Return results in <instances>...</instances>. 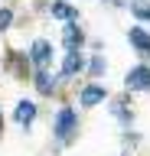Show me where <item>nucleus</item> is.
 Returning a JSON list of instances; mask_svg holds the SVG:
<instances>
[{"label": "nucleus", "instance_id": "obj_2", "mask_svg": "<svg viewBox=\"0 0 150 156\" xmlns=\"http://www.w3.org/2000/svg\"><path fill=\"white\" fill-rule=\"evenodd\" d=\"M124 85H127L130 91H150V68H147V65L130 68L127 78H124Z\"/></svg>", "mask_w": 150, "mask_h": 156}, {"label": "nucleus", "instance_id": "obj_7", "mask_svg": "<svg viewBox=\"0 0 150 156\" xmlns=\"http://www.w3.org/2000/svg\"><path fill=\"white\" fill-rule=\"evenodd\" d=\"M62 42H65V49H79L82 46V29L75 26V23H65V26H62Z\"/></svg>", "mask_w": 150, "mask_h": 156}, {"label": "nucleus", "instance_id": "obj_9", "mask_svg": "<svg viewBox=\"0 0 150 156\" xmlns=\"http://www.w3.org/2000/svg\"><path fill=\"white\" fill-rule=\"evenodd\" d=\"M36 88H39L42 94H52L56 91V78H49V72H39L36 75Z\"/></svg>", "mask_w": 150, "mask_h": 156}, {"label": "nucleus", "instance_id": "obj_1", "mask_svg": "<svg viewBox=\"0 0 150 156\" xmlns=\"http://www.w3.org/2000/svg\"><path fill=\"white\" fill-rule=\"evenodd\" d=\"M75 127H79V117H75V111L72 107H62L59 117H56V140H72V133H75Z\"/></svg>", "mask_w": 150, "mask_h": 156}, {"label": "nucleus", "instance_id": "obj_12", "mask_svg": "<svg viewBox=\"0 0 150 156\" xmlns=\"http://www.w3.org/2000/svg\"><path fill=\"white\" fill-rule=\"evenodd\" d=\"M104 68H108V62H104V55H95V58H91V75H101Z\"/></svg>", "mask_w": 150, "mask_h": 156}, {"label": "nucleus", "instance_id": "obj_8", "mask_svg": "<svg viewBox=\"0 0 150 156\" xmlns=\"http://www.w3.org/2000/svg\"><path fill=\"white\" fill-rule=\"evenodd\" d=\"M127 42L137 49V52H150V36H147V29H140V26H134L127 33Z\"/></svg>", "mask_w": 150, "mask_h": 156}, {"label": "nucleus", "instance_id": "obj_11", "mask_svg": "<svg viewBox=\"0 0 150 156\" xmlns=\"http://www.w3.org/2000/svg\"><path fill=\"white\" fill-rule=\"evenodd\" d=\"M130 13L137 20H150V3H130Z\"/></svg>", "mask_w": 150, "mask_h": 156}, {"label": "nucleus", "instance_id": "obj_13", "mask_svg": "<svg viewBox=\"0 0 150 156\" xmlns=\"http://www.w3.org/2000/svg\"><path fill=\"white\" fill-rule=\"evenodd\" d=\"M10 20H13L10 10H0V29H7V26H10Z\"/></svg>", "mask_w": 150, "mask_h": 156}, {"label": "nucleus", "instance_id": "obj_5", "mask_svg": "<svg viewBox=\"0 0 150 156\" xmlns=\"http://www.w3.org/2000/svg\"><path fill=\"white\" fill-rule=\"evenodd\" d=\"M82 65H85V62H82V52H79V49H72V52H65V62H62V75H65V78L79 75V72H82Z\"/></svg>", "mask_w": 150, "mask_h": 156}, {"label": "nucleus", "instance_id": "obj_4", "mask_svg": "<svg viewBox=\"0 0 150 156\" xmlns=\"http://www.w3.org/2000/svg\"><path fill=\"white\" fill-rule=\"evenodd\" d=\"M13 117H16V124H20V127H30L33 120H36V104H33V101H20L16 111H13Z\"/></svg>", "mask_w": 150, "mask_h": 156}, {"label": "nucleus", "instance_id": "obj_3", "mask_svg": "<svg viewBox=\"0 0 150 156\" xmlns=\"http://www.w3.org/2000/svg\"><path fill=\"white\" fill-rule=\"evenodd\" d=\"M104 98H108V91H104V88H101V85H88V88H82L79 101H82V104H85V107H95V104H101Z\"/></svg>", "mask_w": 150, "mask_h": 156}, {"label": "nucleus", "instance_id": "obj_6", "mask_svg": "<svg viewBox=\"0 0 150 156\" xmlns=\"http://www.w3.org/2000/svg\"><path fill=\"white\" fill-rule=\"evenodd\" d=\"M30 58L36 62V65H46V62L52 58V46L46 42V39H36V42H33V52H30Z\"/></svg>", "mask_w": 150, "mask_h": 156}, {"label": "nucleus", "instance_id": "obj_10", "mask_svg": "<svg viewBox=\"0 0 150 156\" xmlns=\"http://www.w3.org/2000/svg\"><path fill=\"white\" fill-rule=\"evenodd\" d=\"M52 13H56L59 20H69V23H72L75 16H79V10H72L69 3H52Z\"/></svg>", "mask_w": 150, "mask_h": 156}]
</instances>
